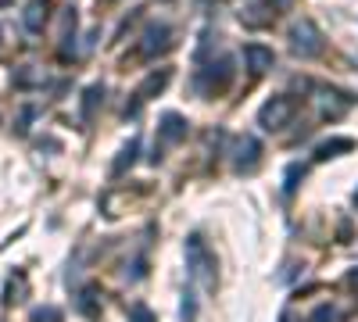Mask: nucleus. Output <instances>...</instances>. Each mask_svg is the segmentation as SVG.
<instances>
[{
	"mask_svg": "<svg viewBox=\"0 0 358 322\" xmlns=\"http://www.w3.org/2000/svg\"><path fill=\"white\" fill-rule=\"evenodd\" d=\"M172 47V29L162 22V25H147V33H143V43H140V54L143 57H155L162 50Z\"/></svg>",
	"mask_w": 358,
	"mask_h": 322,
	"instance_id": "0eeeda50",
	"label": "nucleus"
},
{
	"mask_svg": "<svg viewBox=\"0 0 358 322\" xmlns=\"http://www.w3.org/2000/svg\"><path fill=\"white\" fill-rule=\"evenodd\" d=\"M258 161H262V143H258V136H241L233 143V168L236 172H255L258 168Z\"/></svg>",
	"mask_w": 358,
	"mask_h": 322,
	"instance_id": "423d86ee",
	"label": "nucleus"
},
{
	"mask_svg": "<svg viewBox=\"0 0 358 322\" xmlns=\"http://www.w3.org/2000/svg\"><path fill=\"white\" fill-rule=\"evenodd\" d=\"M244 57H248L251 72H265V68H273V61H276V54L268 50V47H262V43H248L244 47Z\"/></svg>",
	"mask_w": 358,
	"mask_h": 322,
	"instance_id": "9d476101",
	"label": "nucleus"
},
{
	"mask_svg": "<svg viewBox=\"0 0 358 322\" xmlns=\"http://www.w3.org/2000/svg\"><path fill=\"white\" fill-rule=\"evenodd\" d=\"M348 283H351V286H355V290H358V269H355V272H351V276H348Z\"/></svg>",
	"mask_w": 358,
	"mask_h": 322,
	"instance_id": "aec40b11",
	"label": "nucleus"
},
{
	"mask_svg": "<svg viewBox=\"0 0 358 322\" xmlns=\"http://www.w3.org/2000/svg\"><path fill=\"white\" fill-rule=\"evenodd\" d=\"M136 154H140V140H129L126 147H122V154H118V161H115V168H111V172H115V175H122V172L136 161Z\"/></svg>",
	"mask_w": 358,
	"mask_h": 322,
	"instance_id": "ddd939ff",
	"label": "nucleus"
},
{
	"mask_svg": "<svg viewBox=\"0 0 358 322\" xmlns=\"http://www.w3.org/2000/svg\"><path fill=\"white\" fill-rule=\"evenodd\" d=\"M290 115H294V97L280 94V97H273V101H265V104H262L258 122H262L265 129H283V126L290 122Z\"/></svg>",
	"mask_w": 358,
	"mask_h": 322,
	"instance_id": "7ed1b4c3",
	"label": "nucleus"
},
{
	"mask_svg": "<svg viewBox=\"0 0 358 322\" xmlns=\"http://www.w3.org/2000/svg\"><path fill=\"white\" fill-rule=\"evenodd\" d=\"M79 312H83V315H90V319H94V315L101 312V308H97V290H94V286H86V290H83V298H79Z\"/></svg>",
	"mask_w": 358,
	"mask_h": 322,
	"instance_id": "4468645a",
	"label": "nucleus"
},
{
	"mask_svg": "<svg viewBox=\"0 0 358 322\" xmlns=\"http://www.w3.org/2000/svg\"><path fill=\"white\" fill-rule=\"evenodd\" d=\"M179 315H183V322H194V319H197V294H194V286H187V294H183V308H179Z\"/></svg>",
	"mask_w": 358,
	"mask_h": 322,
	"instance_id": "2eb2a0df",
	"label": "nucleus"
},
{
	"mask_svg": "<svg viewBox=\"0 0 358 322\" xmlns=\"http://www.w3.org/2000/svg\"><path fill=\"white\" fill-rule=\"evenodd\" d=\"M187 269H190V279L201 283L204 290H215V254L208 251V244L197 237H187Z\"/></svg>",
	"mask_w": 358,
	"mask_h": 322,
	"instance_id": "f257e3e1",
	"label": "nucleus"
},
{
	"mask_svg": "<svg viewBox=\"0 0 358 322\" xmlns=\"http://www.w3.org/2000/svg\"><path fill=\"white\" fill-rule=\"evenodd\" d=\"M337 319H341V312H337V308H330V305L315 308V315H312V322H337Z\"/></svg>",
	"mask_w": 358,
	"mask_h": 322,
	"instance_id": "dca6fc26",
	"label": "nucleus"
},
{
	"mask_svg": "<svg viewBox=\"0 0 358 322\" xmlns=\"http://www.w3.org/2000/svg\"><path fill=\"white\" fill-rule=\"evenodd\" d=\"M129 315H133V322H155V319H151V312H147L143 305H133V308H129Z\"/></svg>",
	"mask_w": 358,
	"mask_h": 322,
	"instance_id": "6ab92c4d",
	"label": "nucleus"
},
{
	"mask_svg": "<svg viewBox=\"0 0 358 322\" xmlns=\"http://www.w3.org/2000/svg\"><path fill=\"white\" fill-rule=\"evenodd\" d=\"M337 151H355V140H348V136H341V140H326V143H319L315 158H334Z\"/></svg>",
	"mask_w": 358,
	"mask_h": 322,
	"instance_id": "f8f14e48",
	"label": "nucleus"
},
{
	"mask_svg": "<svg viewBox=\"0 0 358 322\" xmlns=\"http://www.w3.org/2000/svg\"><path fill=\"white\" fill-rule=\"evenodd\" d=\"M169 79H172V72H169V68H162V72H151V75H147V79H143V86L136 90V104H133V111H136V108H140L147 97H151V94H162Z\"/></svg>",
	"mask_w": 358,
	"mask_h": 322,
	"instance_id": "1a4fd4ad",
	"label": "nucleus"
},
{
	"mask_svg": "<svg viewBox=\"0 0 358 322\" xmlns=\"http://www.w3.org/2000/svg\"><path fill=\"white\" fill-rule=\"evenodd\" d=\"M229 79H233V61H229V57H222L219 68H215V65L201 68V75H197V90H201V94H222L226 86H229Z\"/></svg>",
	"mask_w": 358,
	"mask_h": 322,
	"instance_id": "39448f33",
	"label": "nucleus"
},
{
	"mask_svg": "<svg viewBox=\"0 0 358 322\" xmlns=\"http://www.w3.org/2000/svg\"><path fill=\"white\" fill-rule=\"evenodd\" d=\"M290 47L297 57H319L322 54V33H319V25L312 18H301L294 29H290Z\"/></svg>",
	"mask_w": 358,
	"mask_h": 322,
	"instance_id": "f03ea898",
	"label": "nucleus"
},
{
	"mask_svg": "<svg viewBox=\"0 0 358 322\" xmlns=\"http://www.w3.org/2000/svg\"><path fill=\"white\" fill-rule=\"evenodd\" d=\"M297 175H305V168H301V165H290V168H287V193L297 186Z\"/></svg>",
	"mask_w": 358,
	"mask_h": 322,
	"instance_id": "a211bd4d",
	"label": "nucleus"
},
{
	"mask_svg": "<svg viewBox=\"0 0 358 322\" xmlns=\"http://www.w3.org/2000/svg\"><path fill=\"white\" fill-rule=\"evenodd\" d=\"M355 204H358V193H355Z\"/></svg>",
	"mask_w": 358,
	"mask_h": 322,
	"instance_id": "412c9836",
	"label": "nucleus"
},
{
	"mask_svg": "<svg viewBox=\"0 0 358 322\" xmlns=\"http://www.w3.org/2000/svg\"><path fill=\"white\" fill-rule=\"evenodd\" d=\"M179 140H187V119L183 115H162V126H158V143H155V158L151 161H162V147H169V143H179Z\"/></svg>",
	"mask_w": 358,
	"mask_h": 322,
	"instance_id": "20e7f679",
	"label": "nucleus"
},
{
	"mask_svg": "<svg viewBox=\"0 0 358 322\" xmlns=\"http://www.w3.org/2000/svg\"><path fill=\"white\" fill-rule=\"evenodd\" d=\"M101 104H104V86H90V90L83 94V111H79V119H83V122H94V115H97Z\"/></svg>",
	"mask_w": 358,
	"mask_h": 322,
	"instance_id": "9b49d317",
	"label": "nucleus"
},
{
	"mask_svg": "<svg viewBox=\"0 0 358 322\" xmlns=\"http://www.w3.org/2000/svg\"><path fill=\"white\" fill-rule=\"evenodd\" d=\"M47 11H50V0H29L25 15H22V22H25L29 33H40L43 22H47Z\"/></svg>",
	"mask_w": 358,
	"mask_h": 322,
	"instance_id": "6e6552de",
	"label": "nucleus"
},
{
	"mask_svg": "<svg viewBox=\"0 0 358 322\" xmlns=\"http://www.w3.org/2000/svg\"><path fill=\"white\" fill-rule=\"evenodd\" d=\"M57 319H62V312H57V308H43V312L33 315V322H57Z\"/></svg>",
	"mask_w": 358,
	"mask_h": 322,
	"instance_id": "f3484780",
	"label": "nucleus"
}]
</instances>
